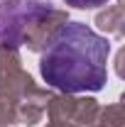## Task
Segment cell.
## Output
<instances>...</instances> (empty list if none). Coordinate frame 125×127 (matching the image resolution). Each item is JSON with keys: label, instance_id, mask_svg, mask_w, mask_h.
Returning a JSON list of instances; mask_svg holds the SVG:
<instances>
[{"label": "cell", "instance_id": "1", "mask_svg": "<svg viewBox=\"0 0 125 127\" xmlns=\"http://www.w3.org/2000/svg\"><path fill=\"white\" fill-rule=\"evenodd\" d=\"M110 42L83 22H64L42 49L39 73L59 93H96L108 83Z\"/></svg>", "mask_w": 125, "mask_h": 127}, {"label": "cell", "instance_id": "2", "mask_svg": "<svg viewBox=\"0 0 125 127\" xmlns=\"http://www.w3.org/2000/svg\"><path fill=\"white\" fill-rule=\"evenodd\" d=\"M98 100L93 95L54 93L47 108V127H88L98 115Z\"/></svg>", "mask_w": 125, "mask_h": 127}, {"label": "cell", "instance_id": "3", "mask_svg": "<svg viewBox=\"0 0 125 127\" xmlns=\"http://www.w3.org/2000/svg\"><path fill=\"white\" fill-rule=\"evenodd\" d=\"M64 22H69V12L54 7L49 0H42L22 27V47H27L30 51H42Z\"/></svg>", "mask_w": 125, "mask_h": 127}, {"label": "cell", "instance_id": "4", "mask_svg": "<svg viewBox=\"0 0 125 127\" xmlns=\"http://www.w3.org/2000/svg\"><path fill=\"white\" fill-rule=\"evenodd\" d=\"M37 88L30 71L22 68V59L17 49H0V95H7L12 100L27 98Z\"/></svg>", "mask_w": 125, "mask_h": 127}, {"label": "cell", "instance_id": "5", "mask_svg": "<svg viewBox=\"0 0 125 127\" xmlns=\"http://www.w3.org/2000/svg\"><path fill=\"white\" fill-rule=\"evenodd\" d=\"M42 0H0V49L22 47V27Z\"/></svg>", "mask_w": 125, "mask_h": 127}, {"label": "cell", "instance_id": "6", "mask_svg": "<svg viewBox=\"0 0 125 127\" xmlns=\"http://www.w3.org/2000/svg\"><path fill=\"white\" fill-rule=\"evenodd\" d=\"M52 88H34L27 98H22L17 103V125H25V127H34L42 115H44V108H47L49 98H52Z\"/></svg>", "mask_w": 125, "mask_h": 127}, {"label": "cell", "instance_id": "7", "mask_svg": "<svg viewBox=\"0 0 125 127\" xmlns=\"http://www.w3.org/2000/svg\"><path fill=\"white\" fill-rule=\"evenodd\" d=\"M96 27L106 34H115V37H123L125 32V12L123 5H108L106 10H101L96 15Z\"/></svg>", "mask_w": 125, "mask_h": 127}, {"label": "cell", "instance_id": "8", "mask_svg": "<svg viewBox=\"0 0 125 127\" xmlns=\"http://www.w3.org/2000/svg\"><path fill=\"white\" fill-rule=\"evenodd\" d=\"M88 127H125L123 105L113 103V105H106V108H98V115L93 117V122Z\"/></svg>", "mask_w": 125, "mask_h": 127}, {"label": "cell", "instance_id": "9", "mask_svg": "<svg viewBox=\"0 0 125 127\" xmlns=\"http://www.w3.org/2000/svg\"><path fill=\"white\" fill-rule=\"evenodd\" d=\"M17 125V100L0 95V127Z\"/></svg>", "mask_w": 125, "mask_h": 127}, {"label": "cell", "instance_id": "10", "mask_svg": "<svg viewBox=\"0 0 125 127\" xmlns=\"http://www.w3.org/2000/svg\"><path fill=\"white\" fill-rule=\"evenodd\" d=\"M64 2L76 10H96V7H106L110 0H64Z\"/></svg>", "mask_w": 125, "mask_h": 127}, {"label": "cell", "instance_id": "11", "mask_svg": "<svg viewBox=\"0 0 125 127\" xmlns=\"http://www.w3.org/2000/svg\"><path fill=\"white\" fill-rule=\"evenodd\" d=\"M123 49H120V51H118V56H115V73H118V76H120V78H123Z\"/></svg>", "mask_w": 125, "mask_h": 127}]
</instances>
